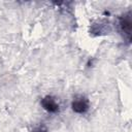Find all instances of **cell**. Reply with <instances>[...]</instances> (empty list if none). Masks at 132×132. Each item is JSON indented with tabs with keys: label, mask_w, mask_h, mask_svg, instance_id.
<instances>
[{
	"label": "cell",
	"mask_w": 132,
	"mask_h": 132,
	"mask_svg": "<svg viewBox=\"0 0 132 132\" xmlns=\"http://www.w3.org/2000/svg\"><path fill=\"white\" fill-rule=\"evenodd\" d=\"M71 107L75 112L84 113L89 109V102H88V100L86 98L79 97V98H76V99H74L72 101Z\"/></svg>",
	"instance_id": "cell-1"
},
{
	"label": "cell",
	"mask_w": 132,
	"mask_h": 132,
	"mask_svg": "<svg viewBox=\"0 0 132 132\" xmlns=\"http://www.w3.org/2000/svg\"><path fill=\"white\" fill-rule=\"evenodd\" d=\"M41 105L42 107L47 110L48 112H56L59 109V105L56 102V100L51 97V96H46L41 100Z\"/></svg>",
	"instance_id": "cell-2"
},
{
	"label": "cell",
	"mask_w": 132,
	"mask_h": 132,
	"mask_svg": "<svg viewBox=\"0 0 132 132\" xmlns=\"http://www.w3.org/2000/svg\"><path fill=\"white\" fill-rule=\"evenodd\" d=\"M120 27H121L122 31L130 37V34H131V20H130V16L122 18L121 21H120Z\"/></svg>",
	"instance_id": "cell-3"
},
{
	"label": "cell",
	"mask_w": 132,
	"mask_h": 132,
	"mask_svg": "<svg viewBox=\"0 0 132 132\" xmlns=\"http://www.w3.org/2000/svg\"><path fill=\"white\" fill-rule=\"evenodd\" d=\"M34 132H46V129L44 127H39L38 129H36Z\"/></svg>",
	"instance_id": "cell-4"
}]
</instances>
